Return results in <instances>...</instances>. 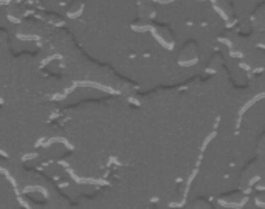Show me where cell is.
Here are the masks:
<instances>
[{
    "label": "cell",
    "instance_id": "cell-1",
    "mask_svg": "<svg viewBox=\"0 0 265 209\" xmlns=\"http://www.w3.org/2000/svg\"><path fill=\"white\" fill-rule=\"evenodd\" d=\"M81 11H82V4H79V2L71 4V5L68 7V10H67L68 16H78Z\"/></svg>",
    "mask_w": 265,
    "mask_h": 209
}]
</instances>
